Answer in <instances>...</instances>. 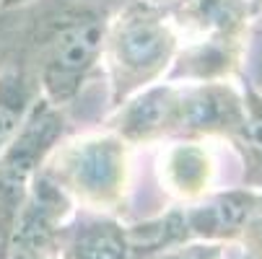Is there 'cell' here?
Returning <instances> with one entry per match:
<instances>
[{"label":"cell","mask_w":262,"mask_h":259,"mask_svg":"<svg viewBox=\"0 0 262 259\" xmlns=\"http://www.w3.org/2000/svg\"><path fill=\"white\" fill-rule=\"evenodd\" d=\"M109 16L81 0H31L0 11V70L31 73L42 99L68 112L101 76Z\"/></svg>","instance_id":"cell-1"},{"label":"cell","mask_w":262,"mask_h":259,"mask_svg":"<svg viewBox=\"0 0 262 259\" xmlns=\"http://www.w3.org/2000/svg\"><path fill=\"white\" fill-rule=\"evenodd\" d=\"M182 36L166 8L133 0L109 16L101 73L109 86V106L117 109L143 88L161 83L179 52Z\"/></svg>","instance_id":"cell-2"},{"label":"cell","mask_w":262,"mask_h":259,"mask_svg":"<svg viewBox=\"0 0 262 259\" xmlns=\"http://www.w3.org/2000/svg\"><path fill=\"white\" fill-rule=\"evenodd\" d=\"M42 174L73 205L112 215L130 190V145L109 130L62 137Z\"/></svg>","instance_id":"cell-3"},{"label":"cell","mask_w":262,"mask_h":259,"mask_svg":"<svg viewBox=\"0 0 262 259\" xmlns=\"http://www.w3.org/2000/svg\"><path fill=\"white\" fill-rule=\"evenodd\" d=\"M68 112L39 99L16 137L0 151V259H6L13 226L24 210L34 176L55 145L68 137Z\"/></svg>","instance_id":"cell-4"},{"label":"cell","mask_w":262,"mask_h":259,"mask_svg":"<svg viewBox=\"0 0 262 259\" xmlns=\"http://www.w3.org/2000/svg\"><path fill=\"white\" fill-rule=\"evenodd\" d=\"M242 86L234 81L179 83V117L174 140H234L244 125Z\"/></svg>","instance_id":"cell-5"},{"label":"cell","mask_w":262,"mask_h":259,"mask_svg":"<svg viewBox=\"0 0 262 259\" xmlns=\"http://www.w3.org/2000/svg\"><path fill=\"white\" fill-rule=\"evenodd\" d=\"M179 117V83L161 81L130 96L125 104L112 109L106 120L109 132L133 145H156L177 137Z\"/></svg>","instance_id":"cell-6"},{"label":"cell","mask_w":262,"mask_h":259,"mask_svg":"<svg viewBox=\"0 0 262 259\" xmlns=\"http://www.w3.org/2000/svg\"><path fill=\"white\" fill-rule=\"evenodd\" d=\"M247 55V39L229 36H200L184 39L164 81L174 83H205V81H236Z\"/></svg>","instance_id":"cell-7"},{"label":"cell","mask_w":262,"mask_h":259,"mask_svg":"<svg viewBox=\"0 0 262 259\" xmlns=\"http://www.w3.org/2000/svg\"><path fill=\"white\" fill-rule=\"evenodd\" d=\"M159 184L179 202H195L213 192L215 158L205 140H166L156 161Z\"/></svg>","instance_id":"cell-8"},{"label":"cell","mask_w":262,"mask_h":259,"mask_svg":"<svg viewBox=\"0 0 262 259\" xmlns=\"http://www.w3.org/2000/svg\"><path fill=\"white\" fill-rule=\"evenodd\" d=\"M57 259H133L127 226L109 213H81L65 220Z\"/></svg>","instance_id":"cell-9"},{"label":"cell","mask_w":262,"mask_h":259,"mask_svg":"<svg viewBox=\"0 0 262 259\" xmlns=\"http://www.w3.org/2000/svg\"><path fill=\"white\" fill-rule=\"evenodd\" d=\"M166 13L174 21L182 42L200 36L247 39L249 23L257 16L249 0H184L174 8H166Z\"/></svg>","instance_id":"cell-10"},{"label":"cell","mask_w":262,"mask_h":259,"mask_svg":"<svg viewBox=\"0 0 262 259\" xmlns=\"http://www.w3.org/2000/svg\"><path fill=\"white\" fill-rule=\"evenodd\" d=\"M239 81L247 114L242 130L231 140V148L244 166V187L262 192V91L244 76H239Z\"/></svg>","instance_id":"cell-11"},{"label":"cell","mask_w":262,"mask_h":259,"mask_svg":"<svg viewBox=\"0 0 262 259\" xmlns=\"http://www.w3.org/2000/svg\"><path fill=\"white\" fill-rule=\"evenodd\" d=\"M42 99L39 83L31 73L18 67L0 70V151L16 137L31 106Z\"/></svg>","instance_id":"cell-12"},{"label":"cell","mask_w":262,"mask_h":259,"mask_svg":"<svg viewBox=\"0 0 262 259\" xmlns=\"http://www.w3.org/2000/svg\"><path fill=\"white\" fill-rule=\"evenodd\" d=\"M138 259H223V244L210 241H187L179 246H169L154 254H145Z\"/></svg>","instance_id":"cell-13"},{"label":"cell","mask_w":262,"mask_h":259,"mask_svg":"<svg viewBox=\"0 0 262 259\" xmlns=\"http://www.w3.org/2000/svg\"><path fill=\"white\" fill-rule=\"evenodd\" d=\"M236 241L244 249V259H262V197L247 215Z\"/></svg>","instance_id":"cell-14"},{"label":"cell","mask_w":262,"mask_h":259,"mask_svg":"<svg viewBox=\"0 0 262 259\" xmlns=\"http://www.w3.org/2000/svg\"><path fill=\"white\" fill-rule=\"evenodd\" d=\"M81 3L96 6V8H101V11H106V13H115V11H120L122 6L133 3V0H81Z\"/></svg>","instance_id":"cell-15"},{"label":"cell","mask_w":262,"mask_h":259,"mask_svg":"<svg viewBox=\"0 0 262 259\" xmlns=\"http://www.w3.org/2000/svg\"><path fill=\"white\" fill-rule=\"evenodd\" d=\"M24 3H31V0H0V11H6V8H16V6H24Z\"/></svg>","instance_id":"cell-16"},{"label":"cell","mask_w":262,"mask_h":259,"mask_svg":"<svg viewBox=\"0 0 262 259\" xmlns=\"http://www.w3.org/2000/svg\"><path fill=\"white\" fill-rule=\"evenodd\" d=\"M148 3H154V6H161V8H174V6L184 3V0H148Z\"/></svg>","instance_id":"cell-17"}]
</instances>
